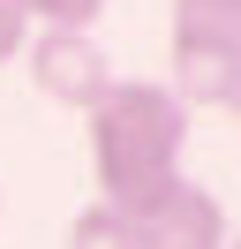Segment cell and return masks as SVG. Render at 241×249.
Listing matches in <instances>:
<instances>
[{"mask_svg": "<svg viewBox=\"0 0 241 249\" xmlns=\"http://www.w3.org/2000/svg\"><path fill=\"white\" fill-rule=\"evenodd\" d=\"M83 121H90V181H98V204L136 212L143 196H158L181 174L189 106L166 83H113Z\"/></svg>", "mask_w": 241, "mask_h": 249, "instance_id": "1", "label": "cell"}, {"mask_svg": "<svg viewBox=\"0 0 241 249\" xmlns=\"http://www.w3.org/2000/svg\"><path fill=\"white\" fill-rule=\"evenodd\" d=\"M166 68H173L166 91L181 106L234 113V98H241V0H173Z\"/></svg>", "mask_w": 241, "mask_h": 249, "instance_id": "2", "label": "cell"}, {"mask_svg": "<svg viewBox=\"0 0 241 249\" xmlns=\"http://www.w3.org/2000/svg\"><path fill=\"white\" fill-rule=\"evenodd\" d=\"M120 219H128V249H226L234 242L226 204L211 196L204 181H189V174H173L158 196H143Z\"/></svg>", "mask_w": 241, "mask_h": 249, "instance_id": "3", "label": "cell"}, {"mask_svg": "<svg viewBox=\"0 0 241 249\" xmlns=\"http://www.w3.org/2000/svg\"><path fill=\"white\" fill-rule=\"evenodd\" d=\"M15 61H23L30 83H38L53 106H68V113H90L113 91V61H105V46L90 31H38V38H23Z\"/></svg>", "mask_w": 241, "mask_h": 249, "instance_id": "4", "label": "cell"}, {"mask_svg": "<svg viewBox=\"0 0 241 249\" xmlns=\"http://www.w3.org/2000/svg\"><path fill=\"white\" fill-rule=\"evenodd\" d=\"M68 249H128V219H120L113 204H98V196H90L83 212L68 219Z\"/></svg>", "mask_w": 241, "mask_h": 249, "instance_id": "5", "label": "cell"}, {"mask_svg": "<svg viewBox=\"0 0 241 249\" xmlns=\"http://www.w3.org/2000/svg\"><path fill=\"white\" fill-rule=\"evenodd\" d=\"M23 23H38V31H90V23L105 16V0H8Z\"/></svg>", "mask_w": 241, "mask_h": 249, "instance_id": "6", "label": "cell"}, {"mask_svg": "<svg viewBox=\"0 0 241 249\" xmlns=\"http://www.w3.org/2000/svg\"><path fill=\"white\" fill-rule=\"evenodd\" d=\"M23 38H30V23H23V16H15L8 0H0V68H8V61H15V53H23Z\"/></svg>", "mask_w": 241, "mask_h": 249, "instance_id": "7", "label": "cell"}]
</instances>
